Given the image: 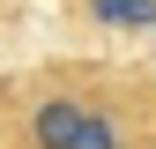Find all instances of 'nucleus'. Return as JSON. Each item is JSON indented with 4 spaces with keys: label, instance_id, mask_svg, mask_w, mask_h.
Here are the masks:
<instances>
[{
    "label": "nucleus",
    "instance_id": "obj_1",
    "mask_svg": "<svg viewBox=\"0 0 156 149\" xmlns=\"http://www.w3.org/2000/svg\"><path fill=\"white\" fill-rule=\"evenodd\" d=\"M30 142L37 149H119V119L82 97H45L30 112Z\"/></svg>",
    "mask_w": 156,
    "mask_h": 149
},
{
    "label": "nucleus",
    "instance_id": "obj_2",
    "mask_svg": "<svg viewBox=\"0 0 156 149\" xmlns=\"http://www.w3.org/2000/svg\"><path fill=\"white\" fill-rule=\"evenodd\" d=\"M97 23H119V30H149L156 23V0H89Z\"/></svg>",
    "mask_w": 156,
    "mask_h": 149
}]
</instances>
